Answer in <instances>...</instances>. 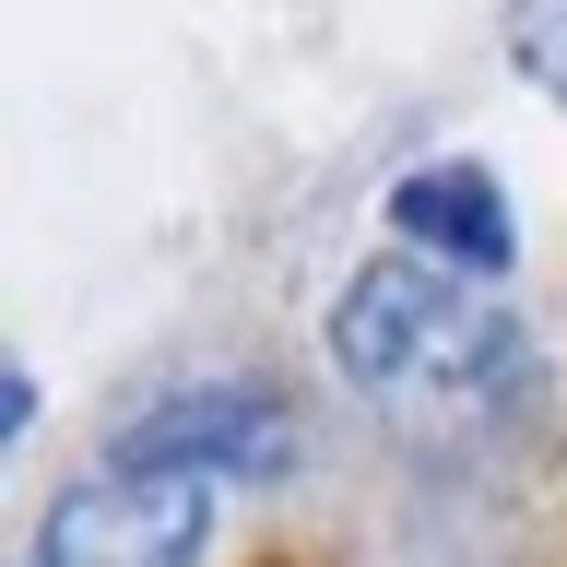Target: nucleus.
<instances>
[{
	"label": "nucleus",
	"mask_w": 567,
	"mask_h": 567,
	"mask_svg": "<svg viewBox=\"0 0 567 567\" xmlns=\"http://www.w3.org/2000/svg\"><path fill=\"white\" fill-rule=\"evenodd\" d=\"M390 225H402L414 260H437V272H461V284H496L508 260H520V225H508L496 166H461V154L402 177V189H390Z\"/></svg>",
	"instance_id": "4"
},
{
	"label": "nucleus",
	"mask_w": 567,
	"mask_h": 567,
	"mask_svg": "<svg viewBox=\"0 0 567 567\" xmlns=\"http://www.w3.org/2000/svg\"><path fill=\"white\" fill-rule=\"evenodd\" d=\"M508 60L567 106V0H508Z\"/></svg>",
	"instance_id": "5"
},
{
	"label": "nucleus",
	"mask_w": 567,
	"mask_h": 567,
	"mask_svg": "<svg viewBox=\"0 0 567 567\" xmlns=\"http://www.w3.org/2000/svg\"><path fill=\"white\" fill-rule=\"evenodd\" d=\"M331 367L379 402L402 437H496L532 414V331L496 284H461L414 248H390L331 308Z\"/></svg>",
	"instance_id": "1"
},
{
	"label": "nucleus",
	"mask_w": 567,
	"mask_h": 567,
	"mask_svg": "<svg viewBox=\"0 0 567 567\" xmlns=\"http://www.w3.org/2000/svg\"><path fill=\"white\" fill-rule=\"evenodd\" d=\"M106 461L118 473H189V485H284L296 473V414L260 379H177L118 414Z\"/></svg>",
	"instance_id": "2"
},
{
	"label": "nucleus",
	"mask_w": 567,
	"mask_h": 567,
	"mask_svg": "<svg viewBox=\"0 0 567 567\" xmlns=\"http://www.w3.org/2000/svg\"><path fill=\"white\" fill-rule=\"evenodd\" d=\"M202 532H213V485L189 473H83L60 485V508L35 520V556L24 567H202Z\"/></svg>",
	"instance_id": "3"
}]
</instances>
